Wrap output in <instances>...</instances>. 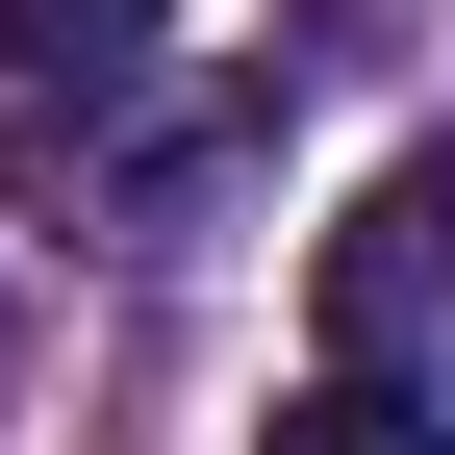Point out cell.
<instances>
[{
	"instance_id": "3",
	"label": "cell",
	"mask_w": 455,
	"mask_h": 455,
	"mask_svg": "<svg viewBox=\"0 0 455 455\" xmlns=\"http://www.w3.org/2000/svg\"><path fill=\"white\" fill-rule=\"evenodd\" d=\"M253 455H455V430H430V379H405V355H329V379H304Z\"/></svg>"
},
{
	"instance_id": "2",
	"label": "cell",
	"mask_w": 455,
	"mask_h": 455,
	"mask_svg": "<svg viewBox=\"0 0 455 455\" xmlns=\"http://www.w3.org/2000/svg\"><path fill=\"white\" fill-rule=\"evenodd\" d=\"M430 329H455V127L329 228V355H430Z\"/></svg>"
},
{
	"instance_id": "1",
	"label": "cell",
	"mask_w": 455,
	"mask_h": 455,
	"mask_svg": "<svg viewBox=\"0 0 455 455\" xmlns=\"http://www.w3.org/2000/svg\"><path fill=\"white\" fill-rule=\"evenodd\" d=\"M152 101H178V26H152V0H0V178L51 228H152L178 203Z\"/></svg>"
}]
</instances>
